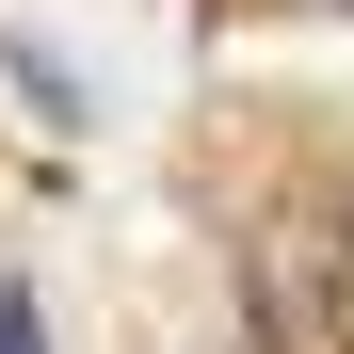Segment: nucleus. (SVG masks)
Instances as JSON below:
<instances>
[{
    "mask_svg": "<svg viewBox=\"0 0 354 354\" xmlns=\"http://www.w3.org/2000/svg\"><path fill=\"white\" fill-rule=\"evenodd\" d=\"M0 65H17L48 113H65V129H81V65H65V48H48V32H0Z\"/></svg>",
    "mask_w": 354,
    "mask_h": 354,
    "instance_id": "obj_1",
    "label": "nucleus"
},
{
    "mask_svg": "<svg viewBox=\"0 0 354 354\" xmlns=\"http://www.w3.org/2000/svg\"><path fill=\"white\" fill-rule=\"evenodd\" d=\"M338 354H354V338H338Z\"/></svg>",
    "mask_w": 354,
    "mask_h": 354,
    "instance_id": "obj_3",
    "label": "nucleus"
},
{
    "mask_svg": "<svg viewBox=\"0 0 354 354\" xmlns=\"http://www.w3.org/2000/svg\"><path fill=\"white\" fill-rule=\"evenodd\" d=\"M0 354H48V290L32 274H0Z\"/></svg>",
    "mask_w": 354,
    "mask_h": 354,
    "instance_id": "obj_2",
    "label": "nucleus"
}]
</instances>
